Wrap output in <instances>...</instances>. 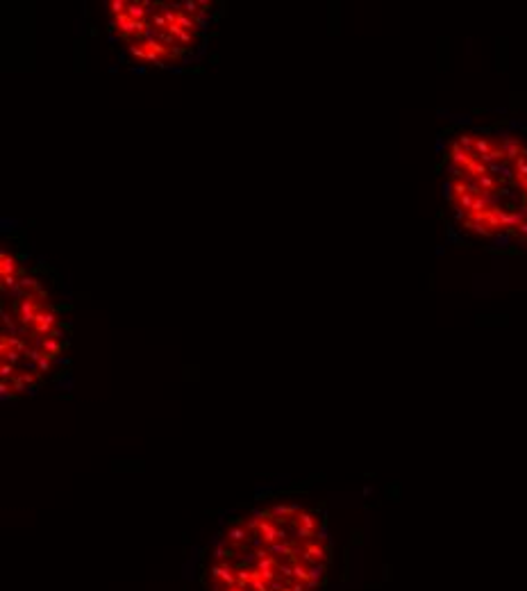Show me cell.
<instances>
[{"label":"cell","instance_id":"9c48e42d","mask_svg":"<svg viewBox=\"0 0 527 591\" xmlns=\"http://www.w3.org/2000/svg\"><path fill=\"white\" fill-rule=\"evenodd\" d=\"M311 532H314V530H309V528L298 526L296 530H293V537H296V539H309V537H311Z\"/></svg>","mask_w":527,"mask_h":591},{"label":"cell","instance_id":"7c38bea8","mask_svg":"<svg viewBox=\"0 0 527 591\" xmlns=\"http://www.w3.org/2000/svg\"><path fill=\"white\" fill-rule=\"evenodd\" d=\"M14 366L12 364H2V371H0V375H2V380H7V375H12Z\"/></svg>","mask_w":527,"mask_h":591},{"label":"cell","instance_id":"3957f363","mask_svg":"<svg viewBox=\"0 0 527 591\" xmlns=\"http://www.w3.org/2000/svg\"><path fill=\"white\" fill-rule=\"evenodd\" d=\"M325 573H327V566L323 562H316V564H309V580H316V582H323Z\"/></svg>","mask_w":527,"mask_h":591},{"label":"cell","instance_id":"5b68a950","mask_svg":"<svg viewBox=\"0 0 527 591\" xmlns=\"http://www.w3.org/2000/svg\"><path fill=\"white\" fill-rule=\"evenodd\" d=\"M273 566H275V557H273V555H264V557L257 559V571L259 573L273 571Z\"/></svg>","mask_w":527,"mask_h":591},{"label":"cell","instance_id":"ac0fdd59","mask_svg":"<svg viewBox=\"0 0 527 591\" xmlns=\"http://www.w3.org/2000/svg\"><path fill=\"white\" fill-rule=\"evenodd\" d=\"M225 591H243V589H239V587H227Z\"/></svg>","mask_w":527,"mask_h":591},{"label":"cell","instance_id":"7a4b0ae2","mask_svg":"<svg viewBox=\"0 0 527 591\" xmlns=\"http://www.w3.org/2000/svg\"><path fill=\"white\" fill-rule=\"evenodd\" d=\"M245 534H248V530H245L243 526H234V528L227 530L225 539H227L230 544H245Z\"/></svg>","mask_w":527,"mask_h":591},{"label":"cell","instance_id":"9a60e30c","mask_svg":"<svg viewBox=\"0 0 527 591\" xmlns=\"http://www.w3.org/2000/svg\"><path fill=\"white\" fill-rule=\"evenodd\" d=\"M316 539H318V541H327V528H321Z\"/></svg>","mask_w":527,"mask_h":591},{"label":"cell","instance_id":"5bb4252c","mask_svg":"<svg viewBox=\"0 0 527 591\" xmlns=\"http://www.w3.org/2000/svg\"><path fill=\"white\" fill-rule=\"evenodd\" d=\"M318 585H321V582H316V580H307V582H304V589L311 591V589H316Z\"/></svg>","mask_w":527,"mask_h":591},{"label":"cell","instance_id":"30bf717a","mask_svg":"<svg viewBox=\"0 0 527 591\" xmlns=\"http://www.w3.org/2000/svg\"><path fill=\"white\" fill-rule=\"evenodd\" d=\"M277 571H280V575H284V578H293V564H280L277 566Z\"/></svg>","mask_w":527,"mask_h":591},{"label":"cell","instance_id":"2e32d148","mask_svg":"<svg viewBox=\"0 0 527 591\" xmlns=\"http://www.w3.org/2000/svg\"><path fill=\"white\" fill-rule=\"evenodd\" d=\"M291 591H307L304 589V582H296V585L291 587Z\"/></svg>","mask_w":527,"mask_h":591},{"label":"cell","instance_id":"277c9868","mask_svg":"<svg viewBox=\"0 0 527 591\" xmlns=\"http://www.w3.org/2000/svg\"><path fill=\"white\" fill-rule=\"evenodd\" d=\"M268 555H293V546L286 541H280V544L275 541L268 546Z\"/></svg>","mask_w":527,"mask_h":591},{"label":"cell","instance_id":"52a82bcc","mask_svg":"<svg viewBox=\"0 0 527 591\" xmlns=\"http://www.w3.org/2000/svg\"><path fill=\"white\" fill-rule=\"evenodd\" d=\"M296 523H298V526H303V528H309V530H316V521H314V516H311V514H307V512L298 514Z\"/></svg>","mask_w":527,"mask_h":591},{"label":"cell","instance_id":"6da1fadb","mask_svg":"<svg viewBox=\"0 0 527 591\" xmlns=\"http://www.w3.org/2000/svg\"><path fill=\"white\" fill-rule=\"evenodd\" d=\"M277 530H280V528H277L273 521H262V526H259V532H262V537L266 539V544H275L277 541Z\"/></svg>","mask_w":527,"mask_h":591},{"label":"cell","instance_id":"4fadbf2b","mask_svg":"<svg viewBox=\"0 0 527 591\" xmlns=\"http://www.w3.org/2000/svg\"><path fill=\"white\" fill-rule=\"evenodd\" d=\"M39 368H41V371H48V368H50V361H48L46 355H43V357L39 359Z\"/></svg>","mask_w":527,"mask_h":591},{"label":"cell","instance_id":"e0dca14e","mask_svg":"<svg viewBox=\"0 0 527 591\" xmlns=\"http://www.w3.org/2000/svg\"><path fill=\"white\" fill-rule=\"evenodd\" d=\"M191 557H193V559L200 557V548H193V555H191Z\"/></svg>","mask_w":527,"mask_h":591},{"label":"cell","instance_id":"8992f818","mask_svg":"<svg viewBox=\"0 0 527 591\" xmlns=\"http://www.w3.org/2000/svg\"><path fill=\"white\" fill-rule=\"evenodd\" d=\"M293 578H296L298 582H307V580H309V569L303 566L300 562H293Z\"/></svg>","mask_w":527,"mask_h":591},{"label":"cell","instance_id":"ba28073f","mask_svg":"<svg viewBox=\"0 0 527 591\" xmlns=\"http://www.w3.org/2000/svg\"><path fill=\"white\" fill-rule=\"evenodd\" d=\"M214 557L216 559H230V557H234V550L227 548V546H216V548H214Z\"/></svg>","mask_w":527,"mask_h":591},{"label":"cell","instance_id":"8fae6325","mask_svg":"<svg viewBox=\"0 0 527 591\" xmlns=\"http://www.w3.org/2000/svg\"><path fill=\"white\" fill-rule=\"evenodd\" d=\"M282 589H284L282 580H270L268 582V591H282Z\"/></svg>","mask_w":527,"mask_h":591}]
</instances>
